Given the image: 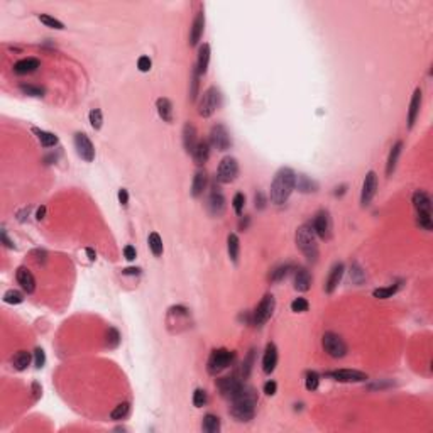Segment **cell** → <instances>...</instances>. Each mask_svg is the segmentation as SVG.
I'll return each instance as SVG.
<instances>
[{"label":"cell","mask_w":433,"mask_h":433,"mask_svg":"<svg viewBox=\"0 0 433 433\" xmlns=\"http://www.w3.org/2000/svg\"><path fill=\"white\" fill-rule=\"evenodd\" d=\"M296 186V173L290 168H283L276 173L273 183H271V201L274 205H284L288 198L291 196L293 189Z\"/></svg>","instance_id":"obj_1"},{"label":"cell","mask_w":433,"mask_h":433,"mask_svg":"<svg viewBox=\"0 0 433 433\" xmlns=\"http://www.w3.org/2000/svg\"><path fill=\"white\" fill-rule=\"evenodd\" d=\"M230 415L237 420V422H250L255 415V403H257V396L252 387L244 386L242 393L237 398L230 399Z\"/></svg>","instance_id":"obj_2"},{"label":"cell","mask_w":433,"mask_h":433,"mask_svg":"<svg viewBox=\"0 0 433 433\" xmlns=\"http://www.w3.org/2000/svg\"><path fill=\"white\" fill-rule=\"evenodd\" d=\"M296 246L305 254L308 261L315 262L318 259V244H316V234L311 225H302L296 230Z\"/></svg>","instance_id":"obj_3"},{"label":"cell","mask_w":433,"mask_h":433,"mask_svg":"<svg viewBox=\"0 0 433 433\" xmlns=\"http://www.w3.org/2000/svg\"><path fill=\"white\" fill-rule=\"evenodd\" d=\"M220 105V92L217 86H210L201 95L200 102H198V114L201 117H212L215 110Z\"/></svg>","instance_id":"obj_4"},{"label":"cell","mask_w":433,"mask_h":433,"mask_svg":"<svg viewBox=\"0 0 433 433\" xmlns=\"http://www.w3.org/2000/svg\"><path fill=\"white\" fill-rule=\"evenodd\" d=\"M234 359V354L227 349H215L208 357V364H207V369H208V374L212 376H217L218 372H222L224 369H227L230 366Z\"/></svg>","instance_id":"obj_5"},{"label":"cell","mask_w":433,"mask_h":433,"mask_svg":"<svg viewBox=\"0 0 433 433\" xmlns=\"http://www.w3.org/2000/svg\"><path fill=\"white\" fill-rule=\"evenodd\" d=\"M321 344H323L325 352L333 359H342L347 354V344H345L340 335H337L333 332L325 333L323 339H321Z\"/></svg>","instance_id":"obj_6"},{"label":"cell","mask_w":433,"mask_h":433,"mask_svg":"<svg viewBox=\"0 0 433 433\" xmlns=\"http://www.w3.org/2000/svg\"><path fill=\"white\" fill-rule=\"evenodd\" d=\"M276 308V300L273 295H266L261 300V303L255 307V310L252 311V323L257 325V327H262L267 320L273 316Z\"/></svg>","instance_id":"obj_7"},{"label":"cell","mask_w":433,"mask_h":433,"mask_svg":"<svg viewBox=\"0 0 433 433\" xmlns=\"http://www.w3.org/2000/svg\"><path fill=\"white\" fill-rule=\"evenodd\" d=\"M210 147L222 152L229 151L230 147H232V137H230L229 130H227L222 124L213 125L212 130H210Z\"/></svg>","instance_id":"obj_8"},{"label":"cell","mask_w":433,"mask_h":433,"mask_svg":"<svg viewBox=\"0 0 433 433\" xmlns=\"http://www.w3.org/2000/svg\"><path fill=\"white\" fill-rule=\"evenodd\" d=\"M237 176H239L237 159L232 158V156H225V158L220 161V164H218L217 180L220 181V183H232V181H236Z\"/></svg>","instance_id":"obj_9"},{"label":"cell","mask_w":433,"mask_h":433,"mask_svg":"<svg viewBox=\"0 0 433 433\" xmlns=\"http://www.w3.org/2000/svg\"><path fill=\"white\" fill-rule=\"evenodd\" d=\"M244 382L241 381V379L230 376V377H222V379H217V387L218 391H220V394L224 396V398L227 399H234L237 398L239 394L242 393V389H244Z\"/></svg>","instance_id":"obj_10"},{"label":"cell","mask_w":433,"mask_h":433,"mask_svg":"<svg viewBox=\"0 0 433 433\" xmlns=\"http://www.w3.org/2000/svg\"><path fill=\"white\" fill-rule=\"evenodd\" d=\"M75 147H76L78 156H80L81 159H85L86 163H92L95 159V147L85 132H76L75 134Z\"/></svg>","instance_id":"obj_11"},{"label":"cell","mask_w":433,"mask_h":433,"mask_svg":"<svg viewBox=\"0 0 433 433\" xmlns=\"http://www.w3.org/2000/svg\"><path fill=\"white\" fill-rule=\"evenodd\" d=\"M376 191H377V176L374 171H369L364 178V183H362V191H361L362 207H368L371 201H372Z\"/></svg>","instance_id":"obj_12"},{"label":"cell","mask_w":433,"mask_h":433,"mask_svg":"<svg viewBox=\"0 0 433 433\" xmlns=\"http://www.w3.org/2000/svg\"><path fill=\"white\" fill-rule=\"evenodd\" d=\"M327 376L335 379V381H340V382H364L366 379H368V374H366V372L354 371V369L330 371V372H327Z\"/></svg>","instance_id":"obj_13"},{"label":"cell","mask_w":433,"mask_h":433,"mask_svg":"<svg viewBox=\"0 0 433 433\" xmlns=\"http://www.w3.org/2000/svg\"><path fill=\"white\" fill-rule=\"evenodd\" d=\"M311 227H313V230H315L316 237L323 239V241L330 239V230H332V224H330L328 212H325V210H320V212L315 215V218H313V225Z\"/></svg>","instance_id":"obj_14"},{"label":"cell","mask_w":433,"mask_h":433,"mask_svg":"<svg viewBox=\"0 0 433 433\" xmlns=\"http://www.w3.org/2000/svg\"><path fill=\"white\" fill-rule=\"evenodd\" d=\"M208 212L212 213L213 217H222L225 212V196L222 195V191L217 186L212 189L208 196Z\"/></svg>","instance_id":"obj_15"},{"label":"cell","mask_w":433,"mask_h":433,"mask_svg":"<svg viewBox=\"0 0 433 433\" xmlns=\"http://www.w3.org/2000/svg\"><path fill=\"white\" fill-rule=\"evenodd\" d=\"M413 207L416 210V215L418 213H427V215H432V198L427 191L423 189H416L413 193Z\"/></svg>","instance_id":"obj_16"},{"label":"cell","mask_w":433,"mask_h":433,"mask_svg":"<svg viewBox=\"0 0 433 433\" xmlns=\"http://www.w3.org/2000/svg\"><path fill=\"white\" fill-rule=\"evenodd\" d=\"M203 29H205V14L203 10H200L193 19V24L189 27V46H196L198 41L203 36Z\"/></svg>","instance_id":"obj_17"},{"label":"cell","mask_w":433,"mask_h":433,"mask_svg":"<svg viewBox=\"0 0 433 433\" xmlns=\"http://www.w3.org/2000/svg\"><path fill=\"white\" fill-rule=\"evenodd\" d=\"M278 366V349L273 342L266 345V350H264V357H262V371L264 374H271Z\"/></svg>","instance_id":"obj_18"},{"label":"cell","mask_w":433,"mask_h":433,"mask_svg":"<svg viewBox=\"0 0 433 433\" xmlns=\"http://www.w3.org/2000/svg\"><path fill=\"white\" fill-rule=\"evenodd\" d=\"M15 279H17L20 288H22L26 293H34L36 279H34V276H32V273L27 269V267H19V269L15 271Z\"/></svg>","instance_id":"obj_19"},{"label":"cell","mask_w":433,"mask_h":433,"mask_svg":"<svg viewBox=\"0 0 433 433\" xmlns=\"http://www.w3.org/2000/svg\"><path fill=\"white\" fill-rule=\"evenodd\" d=\"M344 271H345V267H344V264H342V262L335 264V266H333L332 269H330V274H328V278H327V283H325V291H327L328 295L337 290V286H339L340 281H342Z\"/></svg>","instance_id":"obj_20"},{"label":"cell","mask_w":433,"mask_h":433,"mask_svg":"<svg viewBox=\"0 0 433 433\" xmlns=\"http://www.w3.org/2000/svg\"><path fill=\"white\" fill-rule=\"evenodd\" d=\"M422 100H423V95H422V90L416 88L415 93H413V98L410 102V110H408V127H413L416 119L420 115V109H422Z\"/></svg>","instance_id":"obj_21"},{"label":"cell","mask_w":433,"mask_h":433,"mask_svg":"<svg viewBox=\"0 0 433 433\" xmlns=\"http://www.w3.org/2000/svg\"><path fill=\"white\" fill-rule=\"evenodd\" d=\"M198 144V134H196V129L193 124H185L183 127V146L185 149H186L188 154H193V151H195Z\"/></svg>","instance_id":"obj_22"},{"label":"cell","mask_w":433,"mask_h":433,"mask_svg":"<svg viewBox=\"0 0 433 433\" xmlns=\"http://www.w3.org/2000/svg\"><path fill=\"white\" fill-rule=\"evenodd\" d=\"M207 185H208V176L207 173H205V170H198L195 173V176H193V183H191V195L198 198L201 196L205 193V189H207Z\"/></svg>","instance_id":"obj_23"},{"label":"cell","mask_w":433,"mask_h":433,"mask_svg":"<svg viewBox=\"0 0 433 433\" xmlns=\"http://www.w3.org/2000/svg\"><path fill=\"white\" fill-rule=\"evenodd\" d=\"M41 66V61L36 58H24V60L17 61L14 64V71L17 75H27V73H34Z\"/></svg>","instance_id":"obj_24"},{"label":"cell","mask_w":433,"mask_h":433,"mask_svg":"<svg viewBox=\"0 0 433 433\" xmlns=\"http://www.w3.org/2000/svg\"><path fill=\"white\" fill-rule=\"evenodd\" d=\"M193 161L196 166H203L210 158V142L207 141H198L195 151H193Z\"/></svg>","instance_id":"obj_25"},{"label":"cell","mask_w":433,"mask_h":433,"mask_svg":"<svg viewBox=\"0 0 433 433\" xmlns=\"http://www.w3.org/2000/svg\"><path fill=\"white\" fill-rule=\"evenodd\" d=\"M311 288V276L310 273H308L305 267H300V269H296L295 273V290L298 291H308Z\"/></svg>","instance_id":"obj_26"},{"label":"cell","mask_w":433,"mask_h":433,"mask_svg":"<svg viewBox=\"0 0 433 433\" xmlns=\"http://www.w3.org/2000/svg\"><path fill=\"white\" fill-rule=\"evenodd\" d=\"M208 63H210V46L208 44H203V46L198 49V61H196V71L200 76L207 73Z\"/></svg>","instance_id":"obj_27"},{"label":"cell","mask_w":433,"mask_h":433,"mask_svg":"<svg viewBox=\"0 0 433 433\" xmlns=\"http://www.w3.org/2000/svg\"><path fill=\"white\" fill-rule=\"evenodd\" d=\"M403 151V142L398 141L391 147V152H389V158H387V164H386V175L391 176L396 170V164H398V159H399V154Z\"/></svg>","instance_id":"obj_28"},{"label":"cell","mask_w":433,"mask_h":433,"mask_svg":"<svg viewBox=\"0 0 433 433\" xmlns=\"http://www.w3.org/2000/svg\"><path fill=\"white\" fill-rule=\"evenodd\" d=\"M156 109H158L159 117L164 122H173V105L168 98H158L156 100Z\"/></svg>","instance_id":"obj_29"},{"label":"cell","mask_w":433,"mask_h":433,"mask_svg":"<svg viewBox=\"0 0 433 433\" xmlns=\"http://www.w3.org/2000/svg\"><path fill=\"white\" fill-rule=\"evenodd\" d=\"M201 430L205 433H218L220 432V418L212 413L203 416V422H201Z\"/></svg>","instance_id":"obj_30"},{"label":"cell","mask_w":433,"mask_h":433,"mask_svg":"<svg viewBox=\"0 0 433 433\" xmlns=\"http://www.w3.org/2000/svg\"><path fill=\"white\" fill-rule=\"evenodd\" d=\"M32 132L36 134V137H38V141L41 142V146L53 147V146H56V144H58V137L55 134H51V132L41 130V129H38V127H32Z\"/></svg>","instance_id":"obj_31"},{"label":"cell","mask_w":433,"mask_h":433,"mask_svg":"<svg viewBox=\"0 0 433 433\" xmlns=\"http://www.w3.org/2000/svg\"><path fill=\"white\" fill-rule=\"evenodd\" d=\"M31 364V352L27 350H19L14 357H12V366L17 371H26Z\"/></svg>","instance_id":"obj_32"},{"label":"cell","mask_w":433,"mask_h":433,"mask_svg":"<svg viewBox=\"0 0 433 433\" xmlns=\"http://www.w3.org/2000/svg\"><path fill=\"white\" fill-rule=\"evenodd\" d=\"M227 250H229V255L234 262L239 261V250H241V242H239V237L236 234H230L229 239H227Z\"/></svg>","instance_id":"obj_33"},{"label":"cell","mask_w":433,"mask_h":433,"mask_svg":"<svg viewBox=\"0 0 433 433\" xmlns=\"http://www.w3.org/2000/svg\"><path fill=\"white\" fill-rule=\"evenodd\" d=\"M129 413H130L129 403H121V405L115 406L114 411L110 413V420H114V422H121V420H125L127 416H129Z\"/></svg>","instance_id":"obj_34"},{"label":"cell","mask_w":433,"mask_h":433,"mask_svg":"<svg viewBox=\"0 0 433 433\" xmlns=\"http://www.w3.org/2000/svg\"><path fill=\"white\" fill-rule=\"evenodd\" d=\"M254 361H255V350L250 349L249 354H247V357L244 359V362H242V379H247L250 376L252 368H254Z\"/></svg>","instance_id":"obj_35"},{"label":"cell","mask_w":433,"mask_h":433,"mask_svg":"<svg viewBox=\"0 0 433 433\" xmlns=\"http://www.w3.org/2000/svg\"><path fill=\"white\" fill-rule=\"evenodd\" d=\"M149 249L152 250V254L156 255V257H159V255H163V241H161L159 234L158 232H152L149 236Z\"/></svg>","instance_id":"obj_36"},{"label":"cell","mask_w":433,"mask_h":433,"mask_svg":"<svg viewBox=\"0 0 433 433\" xmlns=\"http://www.w3.org/2000/svg\"><path fill=\"white\" fill-rule=\"evenodd\" d=\"M293 269V266L291 264H283V266H278L276 267V269L273 271V273H271V281H274V283H279V281H283L284 278H286L288 274H290V271Z\"/></svg>","instance_id":"obj_37"},{"label":"cell","mask_w":433,"mask_h":433,"mask_svg":"<svg viewBox=\"0 0 433 433\" xmlns=\"http://www.w3.org/2000/svg\"><path fill=\"white\" fill-rule=\"evenodd\" d=\"M296 185H298V189H300V191H303V193L315 191V188H316V185L313 183V181H311L310 178H308V176H305V175L296 176Z\"/></svg>","instance_id":"obj_38"},{"label":"cell","mask_w":433,"mask_h":433,"mask_svg":"<svg viewBox=\"0 0 433 433\" xmlns=\"http://www.w3.org/2000/svg\"><path fill=\"white\" fill-rule=\"evenodd\" d=\"M38 19L41 20V22L44 24L46 27H51V29H56V31H63L64 29V24L61 22V20H58L55 17H51V15L48 14H39Z\"/></svg>","instance_id":"obj_39"},{"label":"cell","mask_w":433,"mask_h":433,"mask_svg":"<svg viewBox=\"0 0 433 433\" xmlns=\"http://www.w3.org/2000/svg\"><path fill=\"white\" fill-rule=\"evenodd\" d=\"M88 119H90V125H92L95 130H100L102 129V124H104V117H102V110L100 109H92V110H90Z\"/></svg>","instance_id":"obj_40"},{"label":"cell","mask_w":433,"mask_h":433,"mask_svg":"<svg viewBox=\"0 0 433 433\" xmlns=\"http://www.w3.org/2000/svg\"><path fill=\"white\" fill-rule=\"evenodd\" d=\"M398 290H399V284H394V286H387V288H379V290H374L372 295H374V298L386 300V298H391V296H393Z\"/></svg>","instance_id":"obj_41"},{"label":"cell","mask_w":433,"mask_h":433,"mask_svg":"<svg viewBox=\"0 0 433 433\" xmlns=\"http://www.w3.org/2000/svg\"><path fill=\"white\" fill-rule=\"evenodd\" d=\"M3 302L9 305H19L24 302V295L17 290H9L3 293Z\"/></svg>","instance_id":"obj_42"},{"label":"cell","mask_w":433,"mask_h":433,"mask_svg":"<svg viewBox=\"0 0 433 433\" xmlns=\"http://www.w3.org/2000/svg\"><path fill=\"white\" fill-rule=\"evenodd\" d=\"M305 386H307L308 391H316L320 386V376L315 372V371H310L307 372V377H305Z\"/></svg>","instance_id":"obj_43"},{"label":"cell","mask_w":433,"mask_h":433,"mask_svg":"<svg viewBox=\"0 0 433 433\" xmlns=\"http://www.w3.org/2000/svg\"><path fill=\"white\" fill-rule=\"evenodd\" d=\"M416 222L422 227L423 230H432L433 229V218L432 215H427V213H418L416 215Z\"/></svg>","instance_id":"obj_44"},{"label":"cell","mask_w":433,"mask_h":433,"mask_svg":"<svg viewBox=\"0 0 433 433\" xmlns=\"http://www.w3.org/2000/svg\"><path fill=\"white\" fill-rule=\"evenodd\" d=\"M20 92L26 93V95H31V97H43V95H44V90L43 88H39V86H34V85H26V83L20 85Z\"/></svg>","instance_id":"obj_45"},{"label":"cell","mask_w":433,"mask_h":433,"mask_svg":"<svg viewBox=\"0 0 433 433\" xmlns=\"http://www.w3.org/2000/svg\"><path fill=\"white\" fill-rule=\"evenodd\" d=\"M244 205H246V196H244V193H237V195L234 196V200H232L234 212H236L237 215H241L242 210H244Z\"/></svg>","instance_id":"obj_46"},{"label":"cell","mask_w":433,"mask_h":433,"mask_svg":"<svg viewBox=\"0 0 433 433\" xmlns=\"http://www.w3.org/2000/svg\"><path fill=\"white\" fill-rule=\"evenodd\" d=\"M193 405L196 408L207 405V393H205L203 389H196L195 393H193Z\"/></svg>","instance_id":"obj_47"},{"label":"cell","mask_w":433,"mask_h":433,"mask_svg":"<svg viewBox=\"0 0 433 433\" xmlns=\"http://www.w3.org/2000/svg\"><path fill=\"white\" fill-rule=\"evenodd\" d=\"M291 310L295 313H303L308 310V302L305 298H296L291 302Z\"/></svg>","instance_id":"obj_48"},{"label":"cell","mask_w":433,"mask_h":433,"mask_svg":"<svg viewBox=\"0 0 433 433\" xmlns=\"http://www.w3.org/2000/svg\"><path fill=\"white\" fill-rule=\"evenodd\" d=\"M107 344L109 347H117L121 344V335L115 328H109V333H107Z\"/></svg>","instance_id":"obj_49"},{"label":"cell","mask_w":433,"mask_h":433,"mask_svg":"<svg viewBox=\"0 0 433 433\" xmlns=\"http://www.w3.org/2000/svg\"><path fill=\"white\" fill-rule=\"evenodd\" d=\"M198 78H200V75H198V71L195 68L191 73V90H189V98H191V100H196V97H198Z\"/></svg>","instance_id":"obj_50"},{"label":"cell","mask_w":433,"mask_h":433,"mask_svg":"<svg viewBox=\"0 0 433 433\" xmlns=\"http://www.w3.org/2000/svg\"><path fill=\"white\" fill-rule=\"evenodd\" d=\"M34 364H36V368H38V369H41L44 364H46V354H44L43 349H36L34 350Z\"/></svg>","instance_id":"obj_51"},{"label":"cell","mask_w":433,"mask_h":433,"mask_svg":"<svg viewBox=\"0 0 433 433\" xmlns=\"http://www.w3.org/2000/svg\"><path fill=\"white\" fill-rule=\"evenodd\" d=\"M151 66H152V63H151V60L147 56H141L139 58V61H137V68L141 69L142 73H147L151 69Z\"/></svg>","instance_id":"obj_52"},{"label":"cell","mask_w":433,"mask_h":433,"mask_svg":"<svg viewBox=\"0 0 433 433\" xmlns=\"http://www.w3.org/2000/svg\"><path fill=\"white\" fill-rule=\"evenodd\" d=\"M124 255H125L127 261H134L135 255H137V252H135V247L134 246H125V247H124Z\"/></svg>","instance_id":"obj_53"},{"label":"cell","mask_w":433,"mask_h":433,"mask_svg":"<svg viewBox=\"0 0 433 433\" xmlns=\"http://www.w3.org/2000/svg\"><path fill=\"white\" fill-rule=\"evenodd\" d=\"M276 389H278V384H276L274 381H267L266 384H264V393H266L267 396H274Z\"/></svg>","instance_id":"obj_54"},{"label":"cell","mask_w":433,"mask_h":433,"mask_svg":"<svg viewBox=\"0 0 433 433\" xmlns=\"http://www.w3.org/2000/svg\"><path fill=\"white\" fill-rule=\"evenodd\" d=\"M119 201H121L122 205H127L129 203V193H127L125 188L119 189Z\"/></svg>","instance_id":"obj_55"},{"label":"cell","mask_w":433,"mask_h":433,"mask_svg":"<svg viewBox=\"0 0 433 433\" xmlns=\"http://www.w3.org/2000/svg\"><path fill=\"white\" fill-rule=\"evenodd\" d=\"M264 196H262V193H257V195H255V208H264Z\"/></svg>","instance_id":"obj_56"},{"label":"cell","mask_w":433,"mask_h":433,"mask_svg":"<svg viewBox=\"0 0 433 433\" xmlns=\"http://www.w3.org/2000/svg\"><path fill=\"white\" fill-rule=\"evenodd\" d=\"M32 393H34V399H38L41 396V386L39 382H32Z\"/></svg>","instance_id":"obj_57"},{"label":"cell","mask_w":433,"mask_h":433,"mask_svg":"<svg viewBox=\"0 0 433 433\" xmlns=\"http://www.w3.org/2000/svg\"><path fill=\"white\" fill-rule=\"evenodd\" d=\"M122 273L124 274H135V276H137L139 273H141V269H137V267H127V269H124Z\"/></svg>","instance_id":"obj_58"},{"label":"cell","mask_w":433,"mask_h":433,"mask_svg":"<svg viewBox=\"0 0 433 433\" xmlns=\"http://www.w3.org/2000/svg\"><path fill=\"white\" fill-rule=\"evenodd\" d=\"M86 254H88V257H90V261H95V259H97V254H95V250L93 249H86Z\"/></svg>","instance_id":"obj_59"},{"label":"cell","mask_w":433,"mask_h":433,"mask_svg":"<svg viewBox=\"0 0 433 433\" xmlns=\"http://www.w3.org/2000/svg\"><path fill=\"white\" fill-rule=\"evenodd\" d=\"M2 241L5 242V246H7V247H14V244H12V242L9 241V239H7V236H5V230H3V232H2Z\"/></svg>","instance_id":"obj_60"},{"label":"cell","mask_w":433,"mask_h":433,"mask_svg":"<svg viewBox=\"0 0 433 433\" xmlns=\"http://www.w3.org/2000/svg\"><path fill=\"white\" fill-rule=\"evenodd\" d=\"M44 213H46V208L41 207V208L38 210V220H43V218H44Z\"/></svg>","instance_id":"obj_61"}]
</instances>
